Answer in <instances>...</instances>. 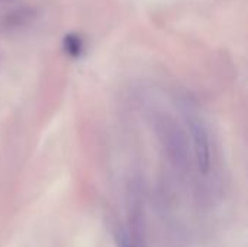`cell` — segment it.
Wrapping results in <instances>:
<instances>
[{
  "instance_id": "1",
  "label": "cell",
  "mask_w": 248,
  "mask_h": 247,
  "mask_svg": "<svg viewBox=\"0 0 248 247\" xmlns=\"http://www.w3.org/2000/svg\"><path fill=\"white\" fill-rule=\"evenodd\" d=\"M189 127L193 135L198 167L202 173H208L211 167V146H209V135L205 128V124L198 115H190Z\"/></svg>"
},
{
  "instance_id": "2",
  "label": "cell",
  "mask_w": 248,
  "mask_h": 247,
  "mask_svg": "<svg viewBox=\"0 0 248 247\" xmlns=\"http://www.w3.org/2000/svg\"><path fill=\"white\" fill-rule=\"evenodd\" d=\"M62 47H64V51L73 57V58H77L81 55L83 52V39L77 35V33H67L64 36V41H62Z\"/></svg>"
},
{
  "instance_id": "3",
  "label": "cell",
  "mask_w": 248,
  "mask_h": 247,
  "mask_svg": "<svg viewBox=\"0 0 248 247\" xmlns=\"http://www.w3.org/2000/svg\"><path fill=\"white\" fill-rule=\"evenodd\" d=\"M119 246H121V247H132V246H131V243H129V240H128V239H125V237H124V239L121 240Z\"/></svg>"
},
{
  "instance_id": "4",
  "label": "cell",
  "mask_w": 248,
  "mask_h": 247,
  "mask_svg": "<svg viewBox=\"0 0 248 247\" xmlns=\"http://www.w3.org/2000/svg\"><path fill=\"white\" fill-rule=\"evenodd\" d=\"M0 1H1V0H0Z\"/></svg>"
}]
</instances>
